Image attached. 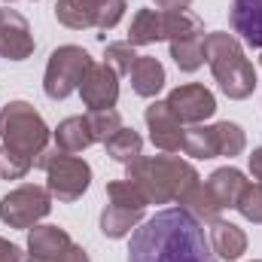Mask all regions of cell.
<instances>
[{
  "label": "cell",
  "mask_w": 262,
  "mask_h": 262,
  "mask_svg": "<svg viewBox=\"0 0 262 262\" xmlns=\"http://www.w3.org/2000/svg\"><path fill=\"white\" fill-rule=\"evenodd\" d=\"M180 207L189 210V213H192L195 220H201V223L220 220V204H216V198L210 195L207 183H201V180H198L192 189H186V192L180 195Z\"/></svg>",
  "instance_id": "obj_21"
},
{
  "label": "cell",
  "mask_w": 262,
  "mask_h": 262,
  "mask_svg": "<svg viewBox=\"0 0 262 262\" xmlns=\"http://www.w3.org/2000/svg\"><path fill=\"white\" fill-rule=\"evenodd\" d=\"M140 223H143V210H128V207H119V204H107L101 210V232L113 241L125 238Z\"/></svg>",
  "instance_id": "obj_20"
},
{
  "label": "cell",
  "mask_w": 262,
  "mask_h": 262,
  "mask_svg": "<svg viewBox=\"0 0 262 262\" xmlns=\"http://www.w3.org/2000/svg\"><path fill=\"white\" fill-rule=\"evenodd\" d=\"M0 262H25L21 247H15V244H9L6 238H0Z\"/></svg>",
  "instance_id": "obj_33"
},
{
  "label": "cell",
  "mask_w": 262,
  "mask_h": 262,
  "mask_svg": "<svg viewBox=\"0 0 262 262\" xmlns=\"http://www.w3.org/2000/svg\"><path fill=\"white\" fill-rule=\"evenodd\" d=\"M259 67H262V58H259Z\"/></svg>",
  "instance_id": "obj_38"
},
{
  "label": "cell",
  "mask_w": 262,
  "mask_h": 262,
  "mask_svg": "<svg viewBox=\"0 0 262 262\" xmlns=\"http://www.w3.org/2000/svg\"><path fill=\"white\" fill-rule=\"evenodd\" d=\"M204 25L195 12L183 9V12H165V40H186V37H201Z\"/></svg>",
  "instance_id": "obj_24"
},
{
  "label": "cell",
  "mask_w": 262,
  "mask_h": 262,
  "mask_svg": "<svg viewBox=\"0 0 262 262\" xmlns=\"http://www.w3.org/2000/svg\"><path fill=\"white\" fill-rule=\"evenodd\" d=\"M204 61L210 64L213 79L220 82L223 95L232 101H244L256 89V70L247 61L235 34L213 31L204 37Z\"/></svg>",
  "instance_id": "obj_3"
},
{
  "label": "cell",
  "mask_w": 262,
  "mask_h": 262,
  "mask_svg": "<svg viewBox=\"0 0 262 262\" xmlns=\"http://www.w3.org/2000/svg\"><path fill=\"white\" fill-rule=\"evenodd\" d=\"M52 262H89V253L79 247V244H67V250L64 253H58V259H52Z\"/></svg>",
  "instance_id": "obj_34"
},
{
  "label": "cell",
  "mask_w": 262,
  "mask_h": 262,
  "mask_svg": "<svg viewBox=\"0 0 262 262\" xmlns=\"http://www.w3.org/2000/svg\"><path fill=\"white\" fill-rule=\"evenodd\" d=\"M52 210V192L34 183H25L0 198V220L9 229H34Z\"/></svg>",
  "instance_id": "obj_7"
},
{
  "label": "cell",
  "mask_w": 262,
  "mask_h": 262,
  "mask_svg": "<svg viewBox=\"0 0 262 262\" xmlns=\"http://www.w3.org/2000/svg\"><path fill=\"white\" fill-rule=\"evenodd\" d=\"M171 58L183 73H195L204 64V34L201 37H186L171 43Z\"/></svg>",
  "instance_id": "obj_23"
},
{
  "label": "cell",
  "mask_w": 262,
  "mask_h": 262,
  "mask_svg": "<svg viewBox=\"0 0 262 262\" xmlns=\"http://www.w3.org/2000/svg\"><path fill=\"white\" fill-rule=\"evenodd\" d=\"M253 262H259V259H253Z\"/></svg>",
  "instance_id": "obj_40"
},
{
  "label": "cell",
  "mask_w": 262,
  "mask_h": 262,
  "mask_svg": "<svg viewBox=\"0 0 262 262\" xmlns=\"http://www.w3.org/2000/svg\"><path fill=\"white\" fill-rule=\"evenodd\" d=\"M107 195H110V204H119V207H128V210H146V198L131 180L107 183Z\"/></svg>",
  "instance_id": "obj_27"
},
{
  "label": "cell",
  "mask_w": 262,
  "mask_h": 262,
  "mask_svg": "<svg viewBox=\"0 0 262 262\" xmlns=\"http://www.w3.org/2000/svg\"><path fill=\"white\" fill-rule=\"evenodd\" d=\"M98 3L101 0H58L55 18L70 31H85L98 25Z\"/></svg>",
  "instance_id": "obj_19"
},
{
  "label": "cell",
  "mask_w": 262,
  "mask_h": 262,
  "mask_svg": "<svg viewBox=\"0 0 262 262\" xmlns=\"http://www.w3.org/2000/svg\"><path fill=\"white\" fill-rule=\"evenodd\" d=\"M70 244V235L58 226H34L28 232V253L31 259L40 262H52L58 259V253H64Z\"/></svg>",
  "instance_id": "obj_14"
},
{
  "label": "cell",
  "mask_w": 262,
  "mask_h": 262,
  "mask_svg": "<svg viewBox=\"0 0 262 262\" xmlns=\"http://www.w3.org/2000/svg\"><path fill=\"white\" fill-rule=\"evenodd\" d=\"M52 134H55V146L61 152H70V156L73 152H82V149H89L95 143L85 116H67V119L58 122V128L52 131Z\"/></svg>",
  "instance_id": "obj_17"
},
{
  "label": "cell",
  "mask_w": 262,
  "mask_h": 262,
  "mask_svg": "<svg viewBox=\"0 0 262 262\" xmlns=\"http://www.w3.org/2000/svg\"><path fill=\"white\" fill-rule=\"evenodd\" d=\"M247 183H250V180H247L238 168H232V165L216 168V171L207 177V189H210V195L216 198L220 210H223V207H235Z\"/></svg>",
  "instance_id": "obj_15"
},
{
  "label": "cell",
  "mask_w": 262,
  "mask_h": 262,
  "mask_svg": "<svg viewBox=\"0 0 262 262\" xmlns=\"http://www.w3.org/2000/svg\"><path fill=\"white\" fill-rule=\"evenodd\" d=\"M189 3L192 0H156V6L162 12H183V9H189Z\"/></svg>",
  "instance_id": "obj_35"
},
{
  "label": "cell",
  "mask_w": 262,
  "mask_h": 262,
  "mask_svg": "<svg viewBox=\"0 0 262 262\" xmlns=\"http://www.w3.org/2000/svg\"><path fill=\"white\" fill-rule=\"evenodd\" d=\"M232 31L253 49H262V0H232Z\"/></svg>",
  "instance_id": "obj_12"
},
{
  "label": "cell",
  "mask_w": 262,
  "mask_h": 262,
  "mask_svg": "<svg viewBox=\"0 0 262 262\" xmlns=\"http://www.w3.org/2000/svg\"><path fill=\"white\" fill-rule=\"evenodd\" d=\"M34 165H40L46 171V189L58 201H76V198H82V192L92 183L89 162L79 159V156L61 152L58 146L55 149H43Z\"/></svg>",
  "instance_id": "obj_5"
},
{
  "label": "cell",
  "mask_w": 262,
  "mask_h": 262,
  "mask_svg": "<svg viewBox=\"0 0 262 262\" xmlns=\"http://www.w3.org/2000/svg\"><path fill=\"white\" fill-rule=\"evenodd\" d=\"M25 262H40V259H25Z\"/></svg>",
  "instance_id": "obj_37"
},
{
  "label": "cell",
  "mask_w": 262,
  "mask_h": 262,
  "mask_svg": "<svg viewBox=\"0 0 262 262\" xmlns=\"http://www.w3.org/2000/svg\"><path fill=\"white\" fill-rule=\"evenodd\" d=\"M79 95L89 110H113L119 101V73L107 61H92L82 73Z\"/></svg>",
  "instance_id": "obj_8"
},
{
  "label": "cell",
  "mask_w": 262,
  "mask_h": 262,
  "mask_svg": "<svg viewBox=\"0 0 262 262\" xmlns=\"http://www.w3.org/2000/svg\"><path fill=\"white\" fill-rule=\"evenodd\" d=\"M143 119H146L149 140H152L156 149H162V152H177V149H183V131L186 128H183V122L171 113L168 101H152V104L146 107Z\"/></svg>",
  "instance_id": "obj_11"
},
{
  "label": "cell",
  "mask_w": 262,
  "mask_h": 262,
  "mask_svg": "<svg viewBox=\"0 0 262 262\" xmlns=\"http://www.w3.org/2000/svg\"><path fill=\"white\" fill-rule=\"evenodd\" d=\"M92 58L82 46H58L49 55L46 76H43V92L52 101H64L67 95H73L82 82V73L89 70Z\"/></svg>",
  "instance_id": "obj_6"
},
{
  "label": "cell",
  "mask_w": 262,
  "mask_h": 262,
  "mask_svg": "<svg viewBox=\"0 0 262 262\" xmlns=\"http://www.w3.org/2000/svg\"><path fill=\"white\" fill-rule=\"evenodd\" d=\"M49 125L43 122V116L28 104V101H9L0 110V140L6 149L37 162V156L46 149L49 143Z\"/></svg>",
  "instance_id": "obj_4"
},
{
  "label": "cell",
  "mask_w": 262,
  "mask_h": 262,
  "mask_svg": "<svg viewBox=\"0 0 262 262\" xmlns=\"http://www.w3.org/2000/svg\"><path fill=\"white\" fill-rule=\"evenodd\" d=\"M104 146H107V156H110L113 162H122V165H128L137 156H143V140H140V134L134 128H125V125L116 131Z\"/></svg>",
  "instance_id": "obj_22"
},
{
  "label": "cell",
  "mask_w": 262,
  "mask_h": 262,
  "mask_svg": "<svg viewBox=\"0 0 262 262\" xmlns=\"http://www.w3.org/2000/svg\"><path fill=\"white\" fill-rule=\"evenodd\" d=\"M128 76H131V89L140 98H156L165 89V67L152 55H137V61H134Z\"/></svg>",
  "instance_id": "obj_16"
},
{
  "label": "cell",
  "mask_w": 262,
  "mask_h": 262,
  "mask_svg": "<svg viewBox=\"0 0 262 262\" xmlns=\"http://www.w3.org/2000/svg\"><path fill=\"white\" fill-rule=\"evenodd\" d=\"M104 61L122 76V73H131V67L137 61V52H134V46H131L128 40L125 43H110L107 52H104Z\"/></svg>",
  "instance_id": "obj_30"
},
{
  "label": "cell",
  "mask_w": 262,
  "mask_h": 262,
  "mask_svg": "<svg viewBox=\"0 0 262 262\" xmlns=\"http://www.w3.org/2000/svg\"><path fill=\"white\" fill-rule=\"evenodd\" d=\"M183 152L192 159H216V137L213 125H192L183 131Z\"/></svg>",
  "instance_id": "obj_25"
},
{
  "label": "cell",
  "mask_w": 262,
  "mask_h": 262,
  "mask_svg": "<svg viewBox=\"0 0 262 262\" xmlns=\"http://www.w3.org/2000/svg\"><path fill=\"white\" fill-rule=\"evenodd\" d=\"M125 180H131L143 192L146 204H171L180 201V195L192 189L201 177L189 162L165 152V156H137L125 165Z\"/></svg>",
  "instance_id": "obj_2"
},
{
  "label": "cell",
  "mask_w": 262,
  "mask_h": 262,
  "mask_svg": "<svg viewBox=\"0 0 262 262\" xmlns=\"http://www.w3.org/2000/svg\"><path fill=\"white\" fill-rule=\"evenodd\" d=\"M31 168H34L31 159H25V156L12 152V149H6V146H0V177H3V180H21Z\"/></svg>",
  "instance_id": "obj_31"
},
{
  "label": "cell",
  "mask_w": 262,
  "mask_h": 262,
  "mask_svg": "<svg viewBox=\"0 0 262 262\" xmlns=\"http://www.w3.org/2000/svg\"><path fill=\"white\" fill-rule=\"evenodd\" d=\"M0 55L6 61H25L34 55L31 25L21 12L9 6H0Z\"/></svg>",
  "instance_id": "obj_10"
},
{
  "label": "cell",
  "mask_w": 262,
  "mask_h": 262,
  "mask_svg": "<svg viewBox=\"0 0 262 262\" xmlns=\"http://www.w3.org/2000/svg\"><path fill=\"white\" fill-rule=\"evenodd\" d=\"M207 238H210V247H213V253L220 259L235 262L247 253V235H244V229H238L229 220H213Z\"/></svg>",
  "instance_id": "obj_13"
},
{
  "label": "cell",
  "mask_w": 262,
  "mask_h": 262,
  "mask_svg": "<svg viewBox=\"0 0 262 262\" xmlns=\"http://www.w3.org/2000/svg\"><path fill=\"white\" fill-rule=\"evenodd\" d=\"M125 15V0H101L98 3V25L101 31H110L119 25V18Z\"/></svg>",
  "instance_id": "obj_32"
},
{
  "label": "cell",
  "mask_w": 262,
  "mask_h": 262,
  "mask_svg": "<svg viewBox=\"0 0 262 262\" xmlns=\"http://www.w3.org/2000/svg\"><path fill=\"white\" fill-rule=\"evenodd\" d=\"M165 40V12L162 9H137L128 28V43L131 46H149Z\"/></svg>",
  "instance_id": "obj_18"
},
{
  "label": "cell",
  "mask_w": 262,
  "mask_h": 262,
  "mask_svg": "<svg viewBox=\"0 0 262 262\" xmlns=\"http://www.w3.org/2000/svg\"><path fill=\"white\" fill-rule=\"evenodd\" d=\"M165 101H168L171 113L180 122H189V125H201L204 119H210L216 113V98L201 82H186V85L171 89V95Z\"/></svg>",
  "instance_id": "obj_9"
},
{
  "label": "cell",
  "mask_w": 262,
  "mask_h": 262,
  "mask_svg": "<svg viewBox=\"0 0 262 262\" xmlns=\"http://www.w3.org/2000/svg\"><path fill=\"white\" fill-rule=\"evenodd\" d=\"M235 210H238L244 220H250V223H262V186L259 183H247V186H244V192L238 198Z\"/></svg>",
  "instance_id": "obj_29"
},
{
  "label": "cell",
  "mask_w": 262,
  "mask_h": 262,
  "mask_svg": "<svg viewBox=\"0 0 262 262\" xmlns=\"http://www.w3.org/2000/svg\"><path fill=\"white\" fill-rule=\"evenodd\" d=\"M250 174L259 180V186H262V146L250 152Z\"/></svg>",
  "instance_id": "obj_36"
},
{
  "label": "cell",
  "mask_w": 262,
  "mask_h": 262,
  "mask_svg": "<svg viewBox=\"0 0 262 262\" xmlns=\"http://www.w3.org/2000/svg\"><path fill=\"white\" fill-rule=\"evenodd\" d=\"M128 262H216V256L204 223L177 204L134 229Z\"/></svg>",
  "instance_id": "obj_1"
},
{
  "label": "cell",
  "mask_w": 262,
  "mask_h": 262,
  "mask_svg": "<svg viewBox=\"0 0 262 262\" xmlns=\"http://www.w3.org/2000/svg\"><path fill=\"white\" fill-rule=\"evenodd\" d=\"M6 3H12V0H6Z\"/></svg>",
  "instance_id": "obj_39"
},
{
  "label": "cell",
  "mask_w": 262,
  "mask_h": 262,
  "mask_svg": "<svg viewBox=\"0 0 262 262\" xmlns=\"http://www.w3.org/2000/svg\"><path fill=\"white\" fill-rule=\"evenodd\" d=\"M89 128H92V137L98 143H107L116 131L122 128V116L116 110H89Z\"/></svg>",
  "instance_id": "obj_28"
},
{
  "label": "cell",
  "mask_w": 262,
  "mask_h": 262,
  "mask_svg": "<svg viewBox=\"0 0 262 262\" xmlns=\"http://www.w3.org/2000/svg\"><path fill=\"white\" fill-rule=\"evenodd\" d=\"M213 137H216V156H241L247 146V134L238 122H216L213 125Z\"/></svg>",
  "instance_id": "obj_26"
}]
</instances>
